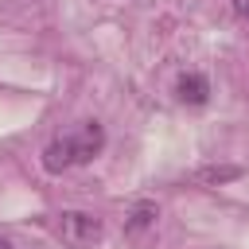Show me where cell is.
Listing matches in <instances>:
<instances>
[{"instance_id":"1","label":"cell","mask_w":249,"mask_h":249,"mask_svg":"<svg viewBox=\"0 0 249 249\" xmlns=\"http://www.w3.org/2000/svg\"><path fill=\"white\" fill-rule=\"evenodd\" d=\"M101 144H105V132H101L97 121H89V124H82L78 132L51 140V144L43 148V167H47V171H66V167H74V163H89V160L101 152Z\"/></svg>"},{"instance_id":"2","label":"cell","mask_w":249,"mask_h":249,"mask_svg":"<svg viewBox=\"0 0 249 249\" xmlns=\"http://www.w3.org/2000/svg\"><path fill=\"white\" fill-rule=\"evenodd\" d=\"M54 233H58L62 245H70V249H93L105 230H101V218H93V214H86V210H62V214L54 218Z\"/></svg>"},{"instance_id":"3","label":"cell","mask_w":249,"mask_h":249,"mask_svg":"<svg viewBox=\"0 0 249 249\" xmlns=\"http://www.w3.org/2000/svg\"><path fill=\"white\" fill-rule=\"evenodd\" d=\"M156 218H160V210H156V202H136V206L128 210V222H124V233H128V237H140L144 230H152V226H156Z\"/></svg>"},{"instance_id":"4","label":"cell","mask_w":249,"mask_h":249,"mask_svg":"<svg viewBox=\"0 0 249 249\" xmlns=\"http://www.w3.org/2000/svg\"><path fill=\"white\" fill-rule=\"evenodd\" d=\"M179 97H183L187 105H206L210 82H206L202 74H183V78H179Z\"/></svg>"},{"instance_id":"5","label":"cell","mask_w":249,"mask_h":249,"mask_svg":"<svg viewBox=\"0 0 249 249\" xmlns=\"http://www.w3.org/2000/svg\"><path fill=\"white\" fill-rule=\"evenodd\" d=\"M237 175H241L237 163H210V167H198L191 179H195V183H206V187H218V183H230V179H237Z\"/></svg>"},{"instance_id":"6","label":"cell","mask_w":249,"mask_h":249,"mask_svg":"<svg viewBox=\"0 0 249 249\" xmlns=\"http://www.w3.org/2000/svg\"><path fill=\"white\" fill-rule=\"evenodd\" d=\"M233 12H237L241 19H249V0H233Z\"/></svg>"},{"instance_id":"7","label":"cell","mask_w":249,"mask_h":249,"mask_svg":"<svg viewBox=\"0 0 249 249\" xmlns=\"http://www.w3.org/2000/svg\"><path fill=\"white\" fill-rule=\"evenodd\" d=\"M0 249H12V245H8V241H4V237H0Z\"/></svg>"}]
</instances>
